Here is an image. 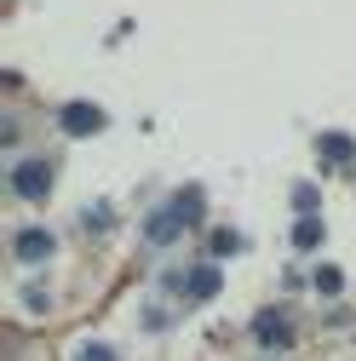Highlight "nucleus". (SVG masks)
<instances>
[{
  "label": "nucleus",
  "instance_id": "f257e3e1",
  "mask_svg": "<svg viewBox=\"0 0 356 361\" xmlns=\"http://www.w3.org/2000/svg\"><path fill=\"white\" fill-rule=\"evenodd\" d=\"M12 190H18L23 201H47V190H52V166H47V161H18V166H12Z\"/></svg>",
  "mask_w": 356,
  "mask_h": 361
},
{
  "label": "nucleus",
  "instance_id": "f03ea898",
  "mask_svg": "<svg viewBox=\"0 0 356 361\" xmlns=\"http://www.w3.org/2000/svg\"><path fill=\"white\" fill-rule=\"evenodd\" d=\"M12 252H18V264L52 258V230H18V235H12Z\"/></svg>",
  "mask_w": 356,
  "mask_h": 361
},
{
  "label": "nucleus",
  "instance_id": "7ed1b4c3",
  "mask_svg": "<svg viewBox=\"0 0 356 361\" xmlns=\"http://www.w3.org/2000/svg\"><path fill=\"white\" fill-rule=\"evenodd\" d=\"M104 126V109L98 104H64V132L69 138H86V132Z\"/></svg>",
  "mask_w": 356,
  "mask_h": 361
},
{
  "label": "nucleus",
  "instance_id": "20e7f679",
  "mask_svg": "<svg viewBox=\"0 0 356 361\" xmlns=\"http://www.w3.org/2000/svg\"><path fill=\"white\" fill-rule=\"evenodd\" d=\"M213 293H218V269H213V264H196L190 281H184V298H190V304H207Z\"/></svg>",
  "mask_w": 356,
  "mask_h": 361
},
{
  "label": "nucleus",
  "instance_id": "39448f33",
  "mask_svg": "<svg viewBox=\"0 0 356 361\" xmlns=\"http://www.w3.org/2000/svg\"><path fill=\"white\" fill-rule=\"evenodd\" d=\"M178 230H184V218H178V207H167V212H155V218L144 224V235H150L155 247H161V241H172Z\"/></svg>",
  "mask_w": 356,
  "mask_h": 361
},
{
  "label": "nucleus",
  "instance_id": "423d86ee",
  "mask_svg": "<svg viewBox=\"0 0 356 361\" xmlns=\"http://www.w3.org/2000/svg\"><path fill=\"white\" fill-rule=\"evenodd\" d=\"M293 241H299V247H316V241H322V224H316V218H299Z\"/></svg>",
  "mask_w": 356,
  "mask_h": 361
},
{
  "label": "nucleus",
  "instance_id": "0eeeda50",
  "mask_svg": "<svg viewBox=\"0 0 356 361\" xmlns=\"http://www.w3.org/2000/svg\"><path fill=\"white\" fill-rule=\"evenodd\" d=\"M322 155H328V161H350L356 149H350V138H339V132H333V138H322Z\"/></svg>",
  "mask_w": 356,
  "mask_h": 361
},
{
  "label": "nucleus",
  "instance_id": "6e6552de",
  "mask_svg": "<svg viewBox=\"0 0 356 361\" xmlns=\"http://www.w3.org/2000/svg\"><path fill=\"white\" fill-rule=\"evenodd\" d=\"M259 338H276V344H287V322H276V315H259Z\"/></svg>",
  "mask_w": 356,
  "mask_h": 361
},
{
  "label": "nucleus",
  "instance_id": "1a4fd4ad",
  "mask_svg": "<svg viewBox=\"0 0 356 361\" xmlns=\"http://www.w3.org/2000/svg\"><path fill=\"white\" fill-rule=\"evenodd\" d=\"M172 207H178V218H184V224H190V218H201V195H196V190H190V195H178Z\"/></svg>",
  "mask_w": 356,
  "mask_h": 361
},
{
  "label": "nucleus",
  "instance_id": "9d476101",
  "mask_svg": "<svg viewBox=\"0 0 356 361\" xmlns=\"http://www.w3.org/2000/svg\"><path fill=\"white\" fill-rule=\"evenodd\" d=\"M81 361H109V350H104V344H86V350H81Z\"/></svg>",
  "mask_w": 356,
  "mask_h": 361
}]
</instances>
